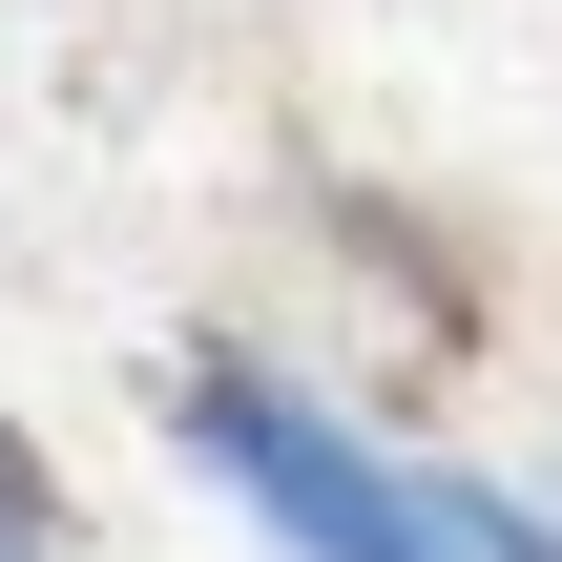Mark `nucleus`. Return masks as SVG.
<instances>
[{
  "label": "nucleus",
  "mask_w": 562,
  "mask_h": 562,
  "mask_svg": "<svg viewBox=\"0 0 562 562\" xmlns=\"http://www.w3.org/2000/svg\"><path fill=\"white\" fill-rule=\"evenodd\" d=\"M167 459H188L271 562H459L438 501H417V459H396L375 417H334V396H313L292 355H250V334L167 355Z\"/></svg>",
  "instance_id": "obj_1"
},
{
  "label": "nucleus",
  "mask_w": 562,
  "mask_h": 562,
  "mask_svg": "<svg viewBox=\"0 0 562 562\" xmlns=\"http://www.w3.org/2000/svg\"><path fill=\"white\" fill-rule=\"evenodd\" d=\"M417 501H438V542H459V562H562V501L480 480V459H417Z\"/></svg>",
  "instance_id": "obj_2"
},
{
  "label": "nucleus",
  "mask_w": 562,
  "mask_h": 562,
  "mask_svg": "<svg viewBox=\"0 0 562 562\" xmlns=\"http://www.w3.org/2000/svg\"><path fill=\"white\" fill-rule=\"evenodd\" d=\"M0 562H63V480H42V438H0Z\"/></svg>",
  "instance_id": "obj_3"
}]
</instances>
